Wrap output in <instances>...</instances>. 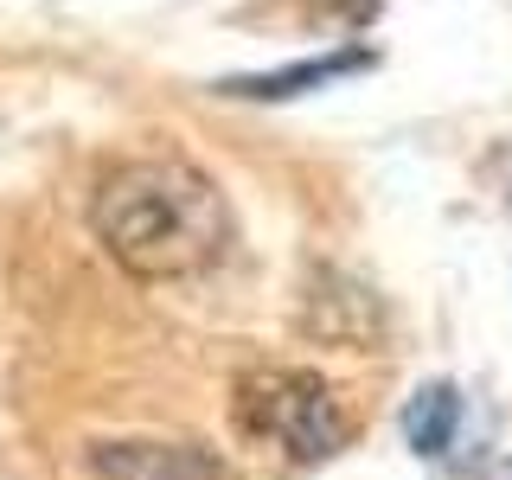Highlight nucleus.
I'll use <instances>...</instances> for the list:
<instances>
[{"instance_id": "nucleus-1", "label": "nucleus", "mask_w": 512, "mask_h": 480, "mask_svg": "<svg viewBox=\"0 0 512 480\" xmlns=\"http://www.w3.org/2000/svg\"><path fill=\"white\" fill-rule=\"evenodd\" d=\"M90 231L116 256L128 276L141 282H186L224 256L231 244V205L212 173L186 160L148 154L122 160L96 180L90 199Z\"/></svg>"}, {"instance_id": "nucleus-2", "label": "nucleus", "mask_w": 512, "mask_h": 480, "mask_svg": "<svg viewBox=\"0 0 512 480\" xmlns=\"http://www.w3.org/2000/svg\"><path fill=\"white\" fill-rule=\"evenodd\" d=\"M237 423L250 436L276 442L288 461H333L352 442V416L327 378L314 372H250L237 378Z\"/></svg>"}, {"instance_id": "nucleus-3", "label": "nucleus", "mask_w": 512, "mask_h": 480, "mask_svg": "<svg viewBox=\"0 0 512 480\" xmlns=\"http://www.w3.org/2000/svg\"><path fill=\"white\" fill-rule=\"evenodd\" d=\"M90 474L96 480H237L199 442H96Z\"/></svg>"}, {"instance_id": "nucleus-4", "label": "nucleus", "mask_w": 512, "mask_h": 480, "mask_svg": "<svg viewBox=\"0 0 512 480\" xmlns=\"http://www.w3.org/2000/svg\"><path fill=\"white\" fill-rule=\"evenodd\" d=\"M352 71H372V52L365 45H340L327 58H301V64H276V71H250V77H224V96H250V103H288V96H308L333 77H352Z\"/></svg>"}, {"instance_id": "nucleus-5", "label": "nucleus", "mask_w": 512, "mask_h": 480, "mask_svg": "<svg viewBox=\"0 0 512 480\" xmlns=\"http://www.w3.org/2000/svg\"><path fill=\"white\" fill-rule=\"evenodd\" d=\"M455 429H461V391L448 378H429L423 391L404 404V442L423 461H436V455L455 448Z\"/></svg>"}]
</instances>
